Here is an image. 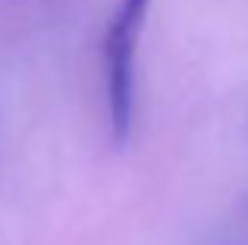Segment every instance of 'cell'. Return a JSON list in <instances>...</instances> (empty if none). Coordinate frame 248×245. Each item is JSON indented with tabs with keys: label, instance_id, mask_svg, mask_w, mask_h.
I'll use <instances>...</instances> for the list:
<instances>
[{
	"label": "cell",
	"instance_id": "6da1fadb",
	"mask_svg": "<svg viewBox=\"0 0 248 245\" xmlns=\"http://www.w3.org/2000/svg\"><path fill=\"white\" fill-rule=\"evenodd\" d=\"M151 0H120L104 31L107 66V117L116 145H126L135 126V50L141 41Z\"/></svg>",
	"mask_w": 248,
	"mask_h": 245
}]
</instances>
